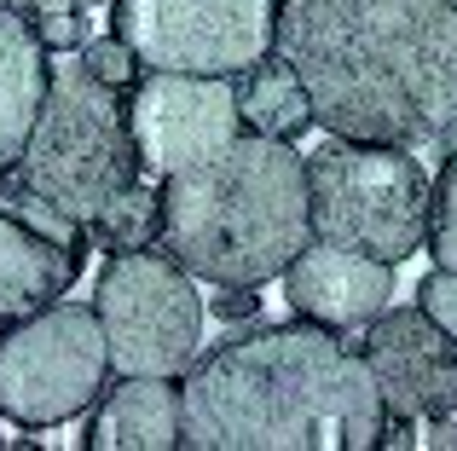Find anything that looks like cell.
<instances>
[{
    "label": "cell",
    "mask_w": 457,
    "mask_h": 451,
    "mask_svg": "<svg viewBox=\"0 0 457 451\" xmlns=\"http://www.w3.org/2000/svg\"><path fill=\"white\" fill-rule=\"evenodd\" d=\"M272 53L324 134L411 151L457 122V0H278Z\"/></svg>",
    "instance_id": "cell-1"
},
{
    "label": "cell",
    "mask_w": 457,
    "mask_h": 451,
    "mask_svg": "<svg viewBox=\"0 0 457 451\" xmlns=\"http://www.w3.org/2000/svg\"><path fill=\"white\" fill-rule=\"evenodd\" d=\"M382 422L370 365L312 318L232 330L186 365L179 388V446L191 451H370Z\"/></svg>",
    "instance_id": "cell-2"
},
{
    "label": "cell",
    "mask_w": 457,
    "mask_h": 451,
    "mask_svg": "<svg viewBox=\"0 0 457 451\" xmlns=\"http://www.w3.org/2000/svg\"><path fill=\"white\" fill-rule=\"evenodd\" d=\"M156 203V249L203 283H267L312 243L307 157L290 139L237 134L191 168L162 174Z\"/></svg>",
    "instance_id": "cell-3"
},
{
    "label": "cell",
    "mask_w": 457,
    "mask_h": 451,
    "mask_svg": "<svg viewBox=\"0 0 457 451\" xmlns=\"http://www.w3.org/2000/svg\"><path fill=\"white\" fill-rule=\"evenodd\" d=\"M139 174L145 162H139L134 122H128V93L93 81L81 64H53L46 99L35 111L12 180H23L53 209L87 226L104 215V203L139 185Z\"/></svg>",
    "instance_id": "cell-4"
},
{
    "label": "cell",
    "mask_w": 457,
    "mask_h": 451,
    "mask_svg": "<svg viewBox=\"0 0 457 451\" xmlns=\"http://www.w3.org/2000/svg\"><path fill=\"white\" fill-rule=\"evenodd\" d=\"M312 237L353 249L370 260H405L428 243V197L435 180L405 145H370V139L330 134L307 157Z\"/></svg>",
    "instance_id": "cell-5"
},
{
    "label": "cell",
    "mask_w": 457,
    "mask_h": 451,
    "mask_svg": "<svg viewBox=\"0 0 457 451\" xmlns=\"http://www.w3.org/2000/svg\"><path fill=\"white\" fill-rule=\"evenodd\" d=\"M116 376H186L203 341V295L168 249H128L93 283Z\"/></svg>",
    "instance_id": "cell-6"
},
{
    "label": "cell",
    "mask_w": 457,
    "mask_h": 451,
    "mask_svg": "<svg viewBox=\"0 0 457 451\" xmlns=\"http://www.w3.org/2000/svg\"><path fill=\"white\" fill-rule=\"evenodd\" d=\"M111 376L99 313L81 301H58L0 336V417L18 429H58L81 417Z\"/></svg>",
    "instance_id": "cell-7"
},
{
    "label": "cell",
    "mask_w": 457,
    "mask_h": 451,
    "mask_svg": "<svg viewBox=\"0 0 457 451\" xmlns=\"http://www.w3.org/2000/svg\"><path fill=\"white\" fill-rule=\"evenodd\" d=\"M111 35L145 70L237 81L272 53L278 0H111Z\"/></svg>",
    "instance_id": "cell-8"
},
{
    "label": "cell",
    "mask_w": 457,
    "mask_h": 451,
    "mask_svg": "<svg viewBox=\"0 0 457 451\" xmlns=\"http://www.w3.org/2000/svg\"><path fill=\"white\" fill-rule=\"evenodd\" d=\"M87 266V226L23 180H0V336L58 307Z\"/></svg>",
    "instance_id": "cell-9"
},
{
    "label": "cell",
    "mask_w": 457,
    "mask_h": 451,
    "mask_svg": "<svg viewBox=\"0 0 457 451\" xmlns=\"http://www.w3.org/2000/svg\"><path fill=\"white\" fill-rule=\"evenodd\" d=\"M128 122H134L139 162L151 174H174L203 162L209 151L244 134L232 76H186V70H145L128 87Z\"/></svg>",
    "instance_id": "cell-10"
},
{
    "label": "cell",
    "mask_w": 457,
    "mask_h": 451,
    "mask_svg": "<svg viewBox=\"0 0 457 451\" xmlns=\"http://www.w3.org/2000/svg\"><path fill=\"white\" fill-rule=\"evenodd\" d=\"M353 348L377 376L388 417H457V341L423 307H382Z\"/></svg>",
    "instance_id": "cell-11"
},
{
    "label": "cell",
    "mask_w": 457,
    "mask_h": 451,
    "mask_svg": "<svg viewBox=\"0 0 457 451\" xmlns=\"http://www.w3.org/2000/svg\"><path fill=\"white\" fill-rule=\"evenodd\" d=\"M388 295H394L388 260L353 255V249H336V243H319V249L307 243L284 266V301L295 307V318H312L336 336H359L388 307Z\"/></svg>",
    "instance_id": "cell-12"
},
{
    "label": "cell",
    "mask_w": 457,
    "mask_h": 451,
    "mask_svg": "<svg viewBox=\"0 0 457 451\" xmlns=\"http://www.w3.org/2000/svg\"><path fill=\"white\" fill-rule=\"evenodd\" d=\"M179 388L174 376H116L87 406L81 451H174Z\"/></svg>",
    "instance_id": "cell-13"
},
{
    "label": "cell",
    "mask_w": 457,
    "mask_h": 451,
    "mask_svg": "<svg viewBox=\"0 0 457 451\" xmlns=\"http://www.w3.org/2000/svg\"><path fill=\"white\" fill-rule=\"evenodd\" d=\"M46 76H53V64H46L35 23L23 12L0 6V180L23 157V139H29L35 111L46 99Z\"/></svg>",
    "instance_id": "cell-14"
},
{
    "label": "cell",
    "mask_w": 457,
    "mask_h": 451,
    "mask_svg": "<svg viewBox=\"0 0 457 451\" xmlns=\"http://www.w3.org/2000/svg\"><path fill=\"white\" fill-rule=\"evenodd\" d=\"M237 111H244L249 134H267V139H302L312 127L307 87L295 81V70L278 53H267L261 64H249L237 76Z\"/></svg>",
    "instance_id": "cell-15"
},
{
    "label": "cell",
    "mask_w": 457,
    "mask_h": 451,
    "mask_svg": "<svg viewBox=\"0 0 457 451\" xmlns=\"http://www.w3.org/2000/svg\"><path fill=\"white\" fill-rule=\"evenodd\" d=\"M156 232H162V203L145 180L128 185L116 203H104L99 220H87V249H104V255H128V249H151Z\"/></svg>",
    "instance_id": "cell-16"
},
{
    "label": "cell",
    "mask_w": 457,
    "mask_h": 451,
    "mask_svg": "<svg viewBox=\"0 0 457 451\" xmlns=\"http://www.w3.org/2000/svg\"><path fill=\"white\" fill-rule=\"evenodd\" d=\"M423 249L435 255V266L457 272V151H446V162H440L435 197H428V243Z\"/></svg>",
    "instance_id": "cell-17"
},
{
    "label": "cell",
    "mask_w": 457,
    "mask_h": 451,
    "mask_svg": "<svg viewBox=\"0 0 457 451\" xmlns=\"http://www.w3.org/2000/svg\"><path fill=\"white\" fill-rule=\"evenodd\" d=\"M81 70H87L93 81H104V87L128 93V87L139 81V70H145V64H139V58L128 53V46L116 41V35H93V41L81 46Z\"/></svg>",
    "instance_id": "cell-18"
},
{
    "label": "cell",
    "mask_w": 457,
    "mask_h": 451,
    "mask_svg": "<svg viewBox=\"0 0 457 451\" xmlns=\"http://www.w3.org/2000/svg\"><path fill=\"white\" fill-rule=\"evenodd\" d=\"M35 35H41L46 53H81L93 41V18L87 6H53V12H29Z\"/></svg>",
    "instance_id": "cell-19"
},
{
    "label": "cell",
    "mask_w": 457,
    "mask_h": 451,
    "mask_svg": "<svg viewBox=\"0 0 457 451\" xmlns=\"http://www.w3.org/2000/svg\"><path fill=\"white\" fill-rule=\"evenodd\" d=\"M417 307L457 341V272L452 266H435L423 283H417Z\"/></svg>",
    "instance_id": "cell-20"
},
{
    "label": "cell",
    "mask_w": 457,
    "mask_h": 451,
    "mask_svg": "<svg viewBox=\"0 0 457 451\" xmlns=\"http://www.w3.org/2000/svg\"><path fill=\"white\" fill-rule=\"evenodd\" d=\"M209 313L220 318V324H255L261 318V295H255V283H214V295H209Z\"/></svg>",
    "instance_id": "cell-21"
},
{
    "label": "cell",
    "mask_w": 457,
    "mask_h": 451,
    "mask_svg": "<svg viewBox=\"0 0 457 451\" xmlns=\"http://www.w3.org/2000/svg\"><path fill=\"white\" fill-rule=\"evenodd\" d=\"M0 6H12V12H23V18H29V12H53V6H99V0H0Z\"/></svg>",
    "instance_id": "cell-22"
},
{
    "label": "cell",
    "mask_w": 457,
    "mask_h": 451,
    "mask_svg": "<svg viewBox=\"0 0 457 451\" xmlns=\"http://www.w3.org/2000/svg\"><path fill=\"white\" fill-rule=\"evenodd\" d=\"M428 446H435V451H457V422H452V417H435V434H428Z\"/></svg>",
    "instance_id": "cell-23"
}]
</instances>
